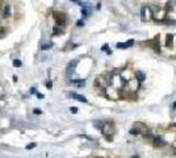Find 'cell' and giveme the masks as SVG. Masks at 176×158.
Instances as JSON below:
<instances>
[{
    "label": "cell",
    "instance_id": "11",
    "mask_svg": "<svg viewBox=\"0 0 176 158\" xmlns=\"http://www.w3.org/2000/svg\"><path fill=\"white\" fill-rule=\"evenodd\" d=\"M70 111H71V113H76V112H78V108H75V107H71Z\"/></svg>",
    "mask_w": 176,
    "mask_h": 158
},
{
    "label": "cell",
    "instance_id": "4",
    "mask_svg": "<svg viewBox=\"0 0 176 158\" xmlns=\"http://www.w3.org/2000/svg\"><path fill=\"white\" fill-rule=\"evenodd\" d=\"M134 44V41L133 40H129L128 42H124V44H117V48L118 49H126V48H129V46H132Z\"/></svg>",
    "mask_w": 176,
    "mask_h": 158
},
{
    "label": "cell",
    "instance_id": "1",
    "mask_svg": "<svg viewBox=\"0 0 176 158\" xmlns=\"http://www.w3.org/2000/svg\"><path fill=\"white\" fill-rule=\"evenodd\" d=\"M78 65V61H71L67 66V77L74 75V70H75V66Z\"/></svg>",
    "mask_w": 176,
    "mask_h": 158
},
{
    "label": "cell",
    "instance_id": "7",
    "mask_svg": "<svg viewBox=\"0 0 176 158\" xmlns=\"http://www.w3.org/2000/svg\"><path fill=\"white\" fill-rule=\"evenodd\" d=\"M152 142H155L156 145H163V144H164V141L162 140L160 137H158V136H154V137H152Z\"/></svg>",
    "mask_w": 176,
    "mask_h": 158
},
{
    "label": "cell",
    "instance_id": "8",
    "mask_svg": "<svg viewBox=\"0 0 176 158\" xmlns=\"http://www.w3.org/2000/svg\"><path fill=\"white\" fill-rule=\"evenodd\" d=\"M89 13H91V11H89V9H88L87 7H84V8H83V11H82V15H83V17H87L88 15H89Z\"/></svg>",
    "mask_w": 176,
    "mask_h": 158
},
{
    "label": "cell",
    "instance_id": "15",
    "mask_svg": "<svg viewBox=\"0 0 176 158\" xmlns=\"http://www.w3.org/2000/svg\"><path fill=\"white\" fill-rule=\"evenodd\" d=\"M34 92H36V88H34V87L30 88V94H34Z\"/></svg>",
    "mask_w": 176,
    "mask_h": 158
},
{
    "label": "cell",
    "instance_id": "3",
    "mask_svg": "<svg viewBox=\"0 0 176 158\" xmlns=\"http://www.w3.org/2000/svg\"><path fill=\"white\" fill-rule=\"evenodd\" d=\"M70 96L74 97V99H76V100H79V101H82V103H87V99H86V97L82 96V95H79V94H74V92H71Z\"/></svg>",
    "mask_w": 176,
    "mask_h": 158
},
{
    "label": "cell",
    "instance_id": "13",
    "mask_svg": "<svg viewBox=\"0 0 176 158\" xmlns=\"http://www.w3.org/2000/svg\"><path fill=\"white\" fill-rule=\"evenodd\" d=\"M34 146H36V144H29V145H28V149H33Z\"/></svg>",
    "mask_w": 176,
    "mask_h": 158
},
{
    "label": "cell",
    "instance_id": "9",
    "mask_svg": "<svg viewBox=\"0 0 176 158\" xmlns=\"http://www.w3.org/2000/svg\"><path fill=\"white\" fill-rule=\"evenodd\" d=\"M50 46H51V44H50V42H47V44H44V45H42V50L50 49Z\"/></svg>",
    "mask_w": 176,
    "mask_h": 158
},
{
    "label": "cell",
    "instance_id": "6",
    "mask_svg": "<svg viewBox=\"0 0 176 158\" xmlns=\"http://www.w3.org/2000/svg\"><path fill=\"white\" fill-rule=\"evenodd\" d=\"M135 79H137L139 83L143 82V80H145V74H143L142 71H137V73H135Z\"/></svg>",
    "mask_w": 176,
    "mask_h": 158
},
{
    "label": "cell",
    "instance_id": "16",
    "mask_svg": "<svg viewBox=\"0 0 176 158\" xmlns=\"http://www.w3.org/2000/svg\"><path fill=\"white\" fill-rule=\"evenodd\" d=\"M76 25H79V26H80V25H83V21H78V22H76Z\"/></svg>",
    "mask_w": 176,
    "mask_h": 158
},
{
    "label": "cell",
    "instance_id": "2",
    "mask_svg": "<svg viewBox=\"0 0 176 158\" xmlns=\"http://www.w3.org/2000/svg\"><path fill=\"white\" fill-rule=\"evenodd\" d=\"M55 20L59 24V26H63L64 22H66V16L63 13H55Z\"/></svg>",
    "mask_w": 176,
    "mask_h": 158
},
{
    "label": "cell",
    "instance_id": "12",
    "mask_svg": "<svg viewBox=\"0 0 176 158\" xmlns=\"http://www.w3.org/2000/svg\"><path fill=\"white\" fill-rule=\"evenodd\" d=\"M13 65H15V66H17V67H18V66H21V62L18 61V59H16V61L13 62Z\"/></svg>",
    "mask_w": 176,
    "mask_h": 158
},
{
    "label": "cell",
    "instance_id": "10",
    "mask_svg": "<svg viewBox=\"0 0 176 158\" xmlns=\"http://www.w3.org/2000/svg\"><path fill=\"white\" fill-rule=\"evenodd\" d=\"M171 41H172V36L168 34V36H167V46H170V45H171Z\"/></svg>",
    "mask_w": 176,
    "mask_h": 158
},
{
    "label": "cell",
    "instance_id": "14",
    "mask_svg": "<svg viewBox=\"0 0 176 158\" xmlns=\"http://www.w3.org/2000/svg\"><path fill=\"white\" fill-rule=\"evenodd\" d=\"M33 112H34V113H37V115H40V113H41V109H38V108H36V109L33 111Z\"/></svg>",
    "mask_w": 176,
    "mask_h": 158
},
{
    "label": "cell",
    "instance_id": "5",
    "mask_svg": "<svg viewBox=\"0 0 176 158\" xmlns=\"http://www.w3.org/2000/svg\"><path fill=\"white\" fill-rule=\"evenodd\" d=\"M11 16V5H4V9H3V17H9Z\"/></svg>",
    "mask_w": 176,
    "mask_h": 158
}]
</instances>
